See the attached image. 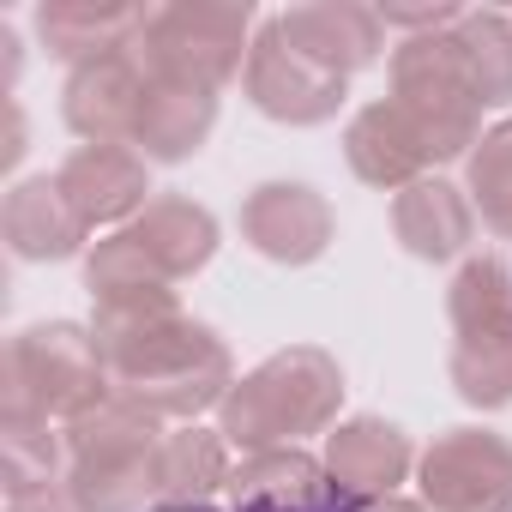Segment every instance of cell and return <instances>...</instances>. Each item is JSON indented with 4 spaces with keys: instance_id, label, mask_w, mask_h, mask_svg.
<instances>
[{
    "instance_id": "obj_1",
    "label": "cell",
    "mask_w": 512,
    "mask_h": 512,
    "mask_svg": "<svg viewBox=\"0 0 512 512\" xmlns=\"http://www.w3.org/2000/svg\"><path fill=\"white\" fill-rule=\"evenodd\" d=\"M91 338L109 362L115 398L157 422H175V428L217 410L229 398V386L241 380L229 344L205 320L181 314L175 296L91 308Z\"/></svg>"
},
{
    "instance_id": "obj_2",
    "label": "cell",
    "mask_w": 512,
    "mask_h": 512,
    "mask_svg": "<svg viewBox=\"0 0 512 512\" xmlns=\"http://www.w3.org/2000/svg\"><path fill=\"white\" fill-rule=\"evenodd\" d=\"M211 253H217V217L187 193H157L133 223L109 229L85 253L91 308L175 296V284L211 266Z\"/></svg>"
},
{
    "instance_id": "obj_3",
    "label": "cell",
    "mask_w": 512,
    "mask_h": 512,
    "mask_svg": "<svg viewBox=\"0 0 512 512\" xmlns=\"http://www.w3.org/2000/svg\"><path fill=\"white\" fill-rule=\"evenodd\" d=\"M338 410H344L338 356L320 350V344H290V350L266 356L253 374H241L229 386V398L217 404V428L247 458V452L302 446L314 434H332Z\"/></svg>"
},
{
    "instance_id": "obj_4",
    "label": "cell",
    "mask_w": 512,
    "mask_h": 512,
    "mask_svg": "<svg viewBox=\"0 0 512 512\" xmlns=\"http://www.w3.org/2000/svg\"><path fill=\"white\" fill-rule=\"evenodd\" d=\"M163 422L109 398L67 428V488L85 512H151L163 500Z\"/></svg>"
},
{
    "instance_id": "obj_5",
    "label": "cell",
    "mask_w": 512,
    "mask_h": 512,
    "mask_svg": "<svg viewBox=\"0 0 512 512\" xmlns=\"http://www.w3.org/2000/svg\"><path fill=\"white\" fill-rule=\"evenodd\" d=\"M109 398L115 386H109V362L91 326L43 320V326H25L0 356V410H31V416L73 428Z\"/></svg>"
},
{
    "instance_id": "obj_6",
    "label": "cell",
    "mask_w": 512,
    "mask_h": 512,
    "mask_svg": "<svg viewBox=\"0 0 512 512\" xmlns=\"http://www.w3.org/2000/svg\"><path fill=\"white\" fill-rule=\"evenodd\" d=\"M253 7L247 0H169L151 7L133 49L163 85H193V91H223L229 79L247 73L253 55Z\"/></svg>"
},
{
    "instance_id": "obj_7",
    "label": "cell",
    "mask_w": 512,
    "mask_h": 512,
    "mask_svg": "<svg viewBox=\"0 0 512 512\" xmlns=\"http://www.w3.org/2000/svg\"><path fill=\"white\" fill-rule=\"evenodd\" d=\"M392 103L422 121V133L440 145L446 163L470 157L476 139L488 133V127H482L476 85H470V73H464V61H458L452 31L404 37V43L392 49Z\"/></svg>"
},
{
    "instance_id": "obj_8",
    "label": "cell",
    "mask_w": 512,
    "mask_h": 512,
    "mask_svg": "<svg viewBox=\"0 0 512 512\" xmlns=\"http://www.w3.org/2000/svg\"><path fill=\"white\" fill-rule=\"evenodd\" d=\"M428 512H512V440L500 428H446L416 458Z\"/></svg>"
},
{
    "instance_id": "obj_9",
    "label": "cell",
    "mask_w": 512,
    "mask_h": 512,
    "mask_svg": "<svg viewBox=\"0 0 512 512\" xmlns=\"http://www.w3.org/2000/svg\"><path fill=\"white\" fill-rule=\"evenodd\" d=\"M241 91H247L253 109H260L266 121H278V127H326V121L344 109L350 79L314 67L302 49H290V37L278 31V19H266L260 37H253Z\"/></svg>"
},
{
    "instance_id": "obj_10",
    "label": "cell",
    "mask_w": 512,
    "mask_h": 512,
    "mask_svg": "<svg viewBox=\"0 0 512 512\" xmlns=\"http://www.w3.org/2000/svg\"><path fill=\"white\" fill-rule=\"evenodd\" d=\"M241 241L272 266H314L338 235V217L308 181H260L241 199Z\"/></svg>"
},
{
    "instance_id": "obj_11",
    "label": "cell",
    "mask_w": 512,
    "mask_h": 512,
    "mask_svg": "<svg viewBox=\"0 0 512 512\" xmlns=\"http://www.w3.org/2000/svg\"><path fill=\"white\" fill-rule=\"evenodd\" d=\"M145 97H151V67L127 43V49L97 55V61H85V67L67 73L61 115H67V127L85 145H133V127H139Z\"/></svg>"
},
{
    "instance_id": "obj_12",
    "label": "cell",
    "mask_w": 512,
    "mask_h": 512,
    "mask_svg": "<svg viewBox=\"0 0 512 512\" xmlns=\"http://www.w3.org/2000/svg\"><path fill=\"white\" fill-rule=\"evenodd\" d=\"M344 163H350L356 181H368L380 193H404V187L440 175L446 157H440V145L422 133V121L410 109H398L392 97H380V103H368V109L350 115V127H344Z\"/></svg>"
},
{
    "instance_id": "obj_13",
    "label": "cell",
    "mask_w": 512,
    "mask_h": 512,
    "mask_svg": "<svg viewBox=\"0 0 512 512\" xmlns=\"http://www.w3.org/2000/svg\"><path fill=\"white\" fill-rule=\"evenodd\" d=\"M55 187L67 193V205L85 217V229L109 235L121 223H133L157 193H151V163L133 145H79L61 157Z\"/></svg>"
},
{
    "instance_id": "obj_14",
    "label": "cell",
    "mask_w": 512,
    "mask_h": 512,
    "mask_svg": "<svg viewBox=\"0 0 512 512\" xmlns=\"http://www.w3.org/2000/svg\"><path fill=\"white\" fill-rule=\"evenodd\" d=\"M320 464H326V476L338 482L344 500L368 506V500H386V494H398V488L410 482L416 446H410V434H404L398 422H386V416H350V422H338V428L326 434Z\"/></svg>"
},
{
    "instance_id": "obj_15",
    "label": "cell",
    "mask_w": 512,
    "mask_h": 512,
    "mask_svg": "<svg viewBox=\"0 0 512 512\" xmlns=\"http://www.w3.org/2000/svg\"><path fill=\"white\" fill-rule=\"evenodd\" d=\"M229 512H356L308 446L247 452L229 482Z\"/></svg>"
},
{
    "instance_id": "obj_16",
    "label": "cell",
    "mask_w": 512,
    "mask_h": 512,
    "mask_svg": "<svg viewBox=\"0 0 512 512\" xmlns=\"http://www.w3.org/2000/svg\"><path fill=\"white\" fill-rule=\"evenodd\" d=\"M278 31L290 37V49H302L314 67H326L338 79H356L386 55L380 7H356V0H302V7H284Z\"/></svg>"
},
{
    "instance_id": "obj_17",
    "label": "cell",
    "mask_w": 512,
    "mask_h": 512,
    "mask_svg": "<svg viewBox=\"0 0 512 512\" xmlns=\"http://www.w3.org/2000/svg\"><path fill=\"white\" fill-rule=\"evenodd\" d=\"M476 229H482V217H476L470 193L446 175H428V181L392 193V235L410 260H428V266L470 260Z\"/></svg>"
},
{
    "instance_id": "obj_18",
    "label": "cell",
    "mask_w": 512,
    "mask_h": 512,
    "mask_svg": "<svg viewBox=\"0 0 512 512\" xmlns=\"http://www.w3.org/2000/svg\"><path fill=\"white\" fill-rule=\"evenodd\" d=\"M0 235H7L13 260H31V266L73 260V253L91 241L85 217L67 205V193L55 187V175H25V181H13L7 205H0Z\"/></svg>"
},
{
    "instance_id": "obj_19",
    "label": "cell",
    "mask_w": 512,
    "mask_h": 512,
    "mask_svg": "<svg viewBox=\"0 0 512 512\" xmlns=\"http://www.w3.org/2000/svg\"><path fill=\"white\" fill-rule=\"evenodd\" d=\"M446 374L470 410H506L512 404V308L452 320Z\"/></svg>"
},
{
    "instance_id": "obj_20",
    "label": "cell",
    "mask_w": 512,
    "mask_h": 512,
    "mask_svg": "<svg viewBox=\"0 0 512 512\" xmlns=\"http://www.w3.org/2000/svg\"><path fill=\"white\" fill-rule=\"evenodd\" d=\"M151 7H103V0H43L37 7V43L73 67L97 61V55H115L139 37Z\"/></svg>"
},
{
    "instance_id": "obj_21",
    "label": "cell",
    "mask_w": 512,
    "mask_h": 512,
    "mask_svg": "<svg viewBox=\"0 0 512 512\" xmlns=\"http://www.w3.org/2000/svg\"><path fill=\"white\" fill-rule=\"evenodd\" d=\"M211 127H217V97L211 91L151 79V97L139 109V127H133V151L145 163H187L211 139Z\"/></svg>"
},
{
    "instance_id": "obj_22",
    "label": "cell",
    "mask_w": 512,
    "mask_h": 512,
    "mask_svg": "<svg viewBox=\"0 0 512 512\" xmlns=\"http://www.w3.org/2000/svg\"><path fill=\"white\" fill-rule=\"evenodd\" d=\"M0 482L7 494L67 482V428L31 410H0Z\"/></svg>"
},
{
    "instance_id": "obj_23",
    "label": "cell",
    "mask_w": 512,
    "mask_h": 512,
    "mask_svg": "<svg viewBox=\"0 0 512 512\" xmlns=\"http://www.w3.org/2000/svg\"><path fill=\"white\" fill-rule=\"evenodd\" d=\"M452 43H458V61H464V73L476 85L482 115L512 109V13L464 7V19L452 25Z\"/></svg>"
},
{
    "instance_id": "obj_24",
    "label": "cell",
    "mask_w": 512,
    "mask_h": 512,
    "mask_svg": "<svg viewBox=\"0 0 512 512\" xmlns=\"http://www.w3.org/2000/svg\"><path fill=\"white\" fill-rule=\"evenodd\" d=\"M235 446L223 440V428H199L181 422L163 434V500H211L217 488L235 482Z\"/></svg>"
},
{
    "instance_id": "obj_25",
    "label": "cell",
    "mask_w": 512,
    "mask_h": 512,
    "mask_svg": "<svg viewBox=\"0 0 512 512\" xmlns=\"http://www.w3.org/2000/svg\"><path fill=\"white\" fill-rule=\"evenodd\" d=\"M464 193L494 241H512V115H500L464 157Z\"/></svg>"
},
{
    "instance_id": "obj_26",
    "label": "cell",
    "mask_w": 512,
    "mask_h": 512,
    "mask_svg": "<svg viewBox=\"0 0 512 512\" xmlns=\"http://www.w3.org/2000/svg\"><path fill=\"white\" fill-rule=\"evenodd\" d=\"M7 512H85V506L67 482H43V488H25V494H7Z\"/></svg>"
},
{
    "instance_id": "obj_27",
    "label": "cell",
    "mask_w": 512,
    "mask_h": 512,
    "mask_svg": "<svg viewBox=\"0 0 512 512\" xmlns=\"http://www.w3.org/2000/svg\"><path fill=\"white\" fill-rule=\"evenodd\" d=\"M0 157H7V169L25 157V115H19V103H7V151Z\"/></svg>"
},
{
    "instance_id": "obj_28",
    "label": "cell",
    "mask_w": 512,
    "mask_h": 512,
    "mask_svg": "<svg viewBox=\"0 0 512 512\" xmlns=\"http://www.w3.org/2000/svg\"><path fill=\"white\" fill-rule=\"evenodd\" d=\"M356 512H428L422 500H404V494H386V500H368V506H356Z\"/></svg>"
},
{
    "instance_id": "obj_29",
    "label": "cell",
    "mask_w": 512,
    "mask_h": 512,
    "mask_svg": "<svg viewBox=\"0 0 512 512\" xmlns=\"http://www.w3.org/2000/svg\"><path fill=\"white\" fill-rule=\"evenodd\" d=\"M0 49H7V85L19 79V31L13 25H0Z\"/></svg>"
},
{
    "instance_id": "obj_30",
    "label": "cell",
    "mask_w": 512,
    "mask_h": 512,
    "mask_svg": "<svg viewBox=\"0 0 512 512\" xmlns=\"http://www.w3.org/2000/svg\"><path fill=\"white\" fill-rule=\"evenodd\" d=\"M151 512H223L217 500H157Z\"/></svg>"
}]
</instances>
